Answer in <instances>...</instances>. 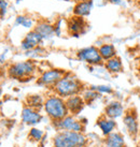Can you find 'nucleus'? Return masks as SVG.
<instances>
[{
	"label": "nucleus",
	"instance_id": "1",
	"mask_svg": "<svg viewBox=\"0 0 140 147\" xmlns=\"http://www.w3.org/2000/svg\"><path fill=\"white\" fill-rule=\"evenodd\" d=\"M84 89L85 88L83 83L71 72H66L65 75L52 88L53 94H57L64 99H67L75 94H81Z\"/></svg>",
	"mask_w": 140,
	"mask_h": 147
},
{
	"label": "nucleus",
	"instance_id": "2",
	"mask_svg": "<svg viewBox=\"0 0 140 147\" xmlns=\"http://www.w3.org/2000/svg\"><path fill=\"white\" fill-rule=\"evenodd\" d=\"M88 138L84 133L57 131L52 139V147H87Z\"/></svg>",
	"mask_w": 140,
	"mask_h": 147
},
{
	"label": "nucleus",
	"instance_id": "3",
	"mask_svg": "<svg viewBox=\"0 0 140 147\" xmlns=\"http://www.w3.org/2000/svg\"><path fill=\"white\" fill-rule=\"evenodd\" d=\"M43 111L51 120V123L60 120L67 115H69L66 105V100L57 94H49L44 100Z\"/></svg>",
	"mask_w": 140,
	"mask_h": 147
},
{
	"label": "nucleus",
	"instance_id": "4",
	"mask_svg": "<svg viewBox=\"0 0 140 147\" xmlns=\"http://www.w3.org/2000/svg\"><path fill=\"white\" fill-rule=\"evenodd\" d=\"M37 71V65L33 60H25L12 63L8 68V74L11 78L18 80L21 82L30 81Z\"/></svg>",
	"mask_w": 140,
	"mask_h": 147
},
{
	"label": "nucleus",
	"instance_id": "5",
	"mask_svg": "<svg viewBox=\"0 0 140 147\" xmlns=\"http://www.w3.org/2000/svg\"><path fill=\"white\" fill-rule=\"evenodd\" d=\"M123 125L127 134L132 139H137L140 134V121L139 116L135 107H129L125 111V114L122 117Z\"/></svg>",
	"mask_w": 140,
	"mask_h": 147
},
{
	"label": "nucleus",
	"instance_id": "6",
	"mask_svg": "<svg viewBox=\"0 0 140 147\" xmlns=\"http://www.w3.org/2000/svg\"><path fill=\"white\" fill-rule=\"evenodd\" d=\"M52 126L56 131H72V132H85V125L81 123V120L73 115H67L60 120L53 121Z\"/></svg>",
	"mask_w": 140,
	"mask_h": 147
},
{
	"label": "nucleus",
	"instance_id": "7",
	"mask_svg": "<svg viewBox=\"0 0 140 147\" xmlns=\"http://www.w3.org/2000/svg\"><path fill=\"white\" fill-rule=\"evenodd\" d=\"M77 59L79 61L86 62L90 65H100L103 63V58L99 54L98 47L94 45L79 49L77 52Z\"/></svg>",
	"mask_w": 140,
	"mask_h": 147
},
{
	"label": "nucleus",
	"instance_id": "8",
	"mask_svg": "<svg viewBox=\"0 0 140 147\" xmlns=\"http://www.w3.org/2000/svg\"><path fill=\"white\" fill-rule=\"evenodd\" d=\"M65 73H66L65 70L57 69V68L46 70V71H43L41 73V75L38 78L37 84L42 86V87L53 88L54 86H55V84L65 75Z\"/></svg>",
	"mask_w": 140,
	"mask_h": 147
},
{
	"label": "nucleus",
	"instance_id": "9",
	"mask_svg": "<svg viewBox=\"0 0 140 147\" xmlns=\"http://www.w3.org/2000/svg\"><path fill=\"white\" fill-rule=\"evenodd\" d=\"M21 118L23 123L29 127H35L39 125L43 119V115L40 113V111L33 110L29 106L25 105L22 110Z\"/></svg>",
	"mask_w": 140,
	"mask_h": 147
},
{
	"label": "nucleus",
	"instance_id": "10",
	"mask_svg": "<svg viewBox=\"0 0 140 147\" xmlns=\"http://www.w3.org/2000/svg\"><path fill=\"white\" fill-rule=\"evenodd\" d=\"M125 106L119 100H112L108 102L103 109V115L112 119H119L122 118L125 114Z\"/></svg>",
	"mask_w": 140,
	"mask_h": 147
},
{
	"label": "nucleus",
	"instance_id": "11",
	"mask_svg": "<svg viewBox=\"0 0 140 147\" xmlns=\"http://www.w3.org/2000/svg\"><path fill=\"white\" fill-rule=\"evenodd\" d=\"M96 126L98 127L101 134L103 136L111 134L118 130V121L116 119H112L107 117L106 115H100L96 120Z\"/></svg>",
	"mask_w": 140,
	"mask_h": 147
},
{
	"label": "nucleus",
	"instance_id": "12",
	"mask_svg": "<svg viewBox=\"0 0 140 147\" xmlns=\"http://www.w3.org/2000/svg\"><path fill=\"white\" fill-rule=\"evenodd\" d=\"M87 27L86 22L83 17L80 16H72L70 17L67 22V29L68 32L74 38H79L80 34L85 31V28Z\"/></svg>",
	"mask_w": 140,
	"mask_h": 147
},
{
	"label": "nucleus",
	"instance_id": "13",
	"mask_svg": "<svg viewBox=\"0 0 140 147\" xmlns=\"http://www.w3.org/2000/svg\"><path fill=\"white\" fill-rule=\"evenodd\" d=\"M43 43V39L36 30H30L21 42V49L25 52L31 51L37 46H40Z\"/></svg>",
	"mask_w": 140,
	"mask_h": 147
},
{
	"label": "nucleus",
	"instance_id": "14",
	"mask_svg": "<svg viewBox=\"0 0 140 147\" xmlns=\"http://www.w3.org/2000/svg\"><path fill=\"white\" fill-rule=\"evenodd\" d=\"M66 100V105L68 109L70 115L73 116H78L80 113L83 111V109L85 107L86 103L83 100L81 94H75V96H71L69 98L65 99Z\"/></svg>",
	"mask_w": 140,
	"mask_h": 147
},
{
	"label": "nucleus",
	"instance_id": "15",
	"mask_svg": "<svg viewBox=\"0 0 140 147\" xmlns=\"http://www.w3.org/2000/svg\"><path fill=\"white\" fill-rule=\"evenodd\" d=\"M103 147H127L124 135L119 131L105 136V139L103 140Z\"/></svg>",
	"mask_w": 140,
	"mask_h": 147
},
{
	"label": "nucleus",
	"instance_id": "16",
	"mask_svg": "<svg viewBox=\"0 0 140 147\" xmlns=\"http://www.w3.org/2000/svg\"><path fill=\"white\" fill-rule=\"evenodd\" d=\"M33 30H36L40 36L42 37L43 41L46 40H50L55 36V32H54V25L50 24L49 22L46 21H41L38 22Z\"/></svg>",
	"mask_w": 140,
	"mask_h": 147
},
{
	"label": "nucleus",
	"instance_id": "17",
	"mask_svg": "<svg viewBox=\"0 0 140 147\" xmlns=\"http://www.w3.org/2000/svg\"><path fill=\"white\" fill-rule=\"evenodd\" d=\"M93 9V0H82L74 5L73 14L74 16L85 17L91 14Z\"/></svg>",
	"mask_w": 140,
	"mask_h": 147
},
{
	"label": "nucleus",
	"instance_id": "18",
	"mask_svg": "<svg viewBox=\"0 0 140 147\" xmlns=\"http://www.w3.org/2000/svg\"><path fill=\"white\" fill-rule=\"evenodd\" d=\"M105 69L110 74H119L123 71V62L120 57H113L103 62Z\"/></svg>",
	"mask_w": 140,
	"mask_h": 147
},
{
	"label": "nucleus",
	"instance_id": "19",
	"mask_svg": "<svg viewBox=\"0 0 140 147\" xmlns=\"http://www.w3.org/2000/svg\"><path fill=\"white\" fill-rule=\"evenodd\" d=\"M44 100L46 98H43L41 94H28L26 99H25V105L31 107L33 110L41 111L44 105Z\"/></svg>",
	"mask_w": 140,
	"mask_h": 147
},
{
	"label": "nucleus",
	"instance_id": "20",
	"mask_svg": "<svg viewBox=\"0 0 140 147\" xmlns=\"http://www.w3.org/2000/svg\"><path fill=\"white\" fill-rule=\"evenodd\" d=\"M98 51L101 58H103V62L118 56L116 55V46L113 44H111V43H103V44H101L98 47Z\"/></svg>",
	"mask_w": 140,
	"mask_h": 147
},
{
	"label": "nucleus",
	"instance_id": "21",
	"mask_svg": "<svg viewBox=\"0 0 140 147\" xmlns=\"http://www.w3.org/2000/svg\"><path fill=\"white\" fill-rule=\"evenodd\" d=\"M81 96H82L83 100L85 101L86 104H92V103H94L95 101H97L98 99L103 97V94H100L99 92L95 91V90H92L91 88H87V89L83 90Z\"/></svg>",
	"mask_w": 140,
	"mask_h": 147
},
{
	"label": "nucleus",
	"instance_id": "22",
	"mask_svg": "<svg viewBox=\"0 0 140 147\" xmlns=\"http://www.w3.org/2000/svg\"><path fill=\"white\" fill-rule=\"evenodd\" d=\"M44 131L39 129L37 127H31L29 129L28 132V139L31 141V142H36V143H40L42 141V139L44 138Z\"/></svg>",
	"mask_w": 140,
	"mask_h": 147
},
{
	"label": "nucleus",
	"instance_id": "23",
	"mask_svg": "<svg viewBox=\"0 0 140 147\" xmlns=\"http://www.w3.org/2000/svg\"><path fill=\"white\" fill-rule=\"evenodd\" d=\"M88 88L92 90H95L100 94H113V88L110 85H91Z\"/></svg>",
	"mask_w": 140,
	"mask_h": 147
},
{
	"label": "nucleus",
	"instance_id": "24",
	"mask_svg": "<svg viewBox=\"0 0 140 147\" xmlns=\"http://www.w3.org/2000/svg\"><path fill=\"white\" fill-rule=\"evenodd\" d=\"M44 53H46V49L40 45V46L35 47V49H31V51L26 52V56H28L29 58H35V57H38V56H41V55H43Z\"/></svg>",
	"mask_w": 140,
	"mask_h": 147
},
{
	"label": "nucleus",
	"instance_id": "25",
	"mask_svg": "<svg viewBox=\"0 0 140 147\" xmlns=\"http://www.w3.org/2000/svg\"><path fill=\"white\" fill-rule=\"evenodd\" d=\"M62 23H63V20H58L54 24V32H55L56 37H60L62 36Z\"/></svg>",
	"mask_w": 140,
	"mask_h": 147
},
{
	"label": "nucleus",
	"instance_id": "26",
	"mask_svg": "<svg viewBox=\"0 0 140 147\" xmlns=\"http://www.w3.org/2000/svg\"><path fill=\"white\" fill-rule=\"evenodd\" d=\"M8 9V2L5 0H0V17H4Z\"/></svg>",
	"mask_w": 140,
	"mask_h": 147
},
{
	"label": "nucleus",
	"instance_id": "27",
	"mask_svg": "<svg viewBox=\"0 0 140 147\" xmlns=\"http://www.w3.org/2000/svg\"><path fill=\"white\" fill-rule=\"evenodd\" d=\"M24 28L26 29H33L35 28V22L33 21V18H30V17H26V20H25V22L23 23V25H22Z\"/></svg>",
	"mask_w": 140,
	"mask_h": 147
},
{
	"label": "nucleus",
	"instance_id": "28",
	"mask_svg": "<svg viewBox=\"0 0 140 147\" xmlns=\"http://www.w3.org/2000/svg\"><path fill=\"white\" fill-rule=\"evenodd\" d=\"M26 17L27 16H25V15H18L15 18V26H22L23 23L25 22V20H26Z\"/></svg>",
	"mask_w": 140,
	"mask_h": 147
},
{
	"label": "nucleus",
	"instance_id": "29",
	"mask_svg": "<svg viewBox=\"0 0 140 147\" xmlns=\"http://www.w3.org/2000/svg\"><path fill=\"white\" fill-rule=\"evenodd\" d=\"M106 1L110 2V3H112V4H116V5H121V4L123 3L122 0H106Z\"/></svg>",
	"mask_w": 140,
	"mask_h": 147
},
{
	"label": "nucleus",
	"instance_id": "30",
	"mask_svg": "<svg viewBox=\"0 0 140 147\" xmlns=\"http://www.w3.org/2000/svg\"><path fill=\"white\" fill-rule=\"evenodd\" d=\"M1 97H2V89L0 88V98H1Z\"/></svg>",
	"mask_w": 140,
	"mask_h": 147
},
{
	"label": "nucleus",
	"instance_id": "31",
	"mask_svg": "<svg viewBox=\"0 0 140 147\" xmlns=\"http://www.w3.org/2000/svg\"><path fill=\"white\" fill-rule=\"evenodd\" d=\"M138 72H139V74H140V63H139V65H138Z\"/></svg>",
	"mask_w": 140,
	"mask_h": 147
},
{
	"label": "nucleus",
	"instance_id": "32",
	"mask_svg": "<svg viewBox=\"0 0 140 147\" xmlns=\"http://www.w3.org/2000/svg\"><path fill=\"white\" fill-rule=\"evenodd\" d=\"M138 147H140V139H139V141H138Z\"/></svg>",
	"mask_w": 140,
	"mask_h": 147
},
{
	"label": "nucleus",
	"instance_id": "33",
	"mask_svg": "<svg viewBox=\"0 0 140 147\" xmlns=\"http://www.w3.org/2000/svg\"><path fill=\"white\" fill-rule=\"evenodd\" d=\"M1 105H2V102H1V101H0V109H1Z\"/></svg>",
	"mask_w": 140,
	"mask_h": 147
},
{
	"label": "nucleus",
	"instance_id": "34",
	"mask_svg": "<svg viewBox=\"0 0 140 147\" xmlns=\"http://www.w3.org/2000/svg\"><path fill=\"white\" fill-rule=\"evenodd\" d=\"M0 143H1V135H0Z\"/></svg>",
	"mask_w": 140,
	"mask_h": 147
}]
</instances>
